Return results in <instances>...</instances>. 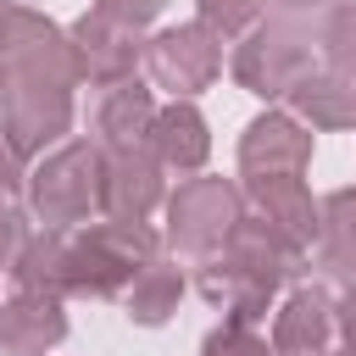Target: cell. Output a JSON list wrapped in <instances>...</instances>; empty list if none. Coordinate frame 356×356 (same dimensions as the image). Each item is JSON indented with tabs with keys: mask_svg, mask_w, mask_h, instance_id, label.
I'll use <instances>...</instances> for the list:
<instances>
[{
	"mask_svg": "<svg viewBox=\"0 0 356 356\" xmlns=\"http://www.w3.org/2000/svg\"><path fill=\"white\" fill-rule=\"evenodd\" d=\"M295 100L312 111V122H356V89H345V83H312V78H300L295 83Z\"/></svg>",
	"mask_w": 356,
	"mask_h": 356,
	"instance_id": "obj_15",
	"label": "cell"
},
{
	"mask_svg": "<svg viewBox=\"0 0 356 356\" xmlns=\"http://www.w3.org/2000/svg\"><path fill=\"white\" fill-rule=\"evenodd\" d=\"M328 256L339 267H356V195H334L328 200Z\"/></svg>",
	"mask_w": 356,
	"mask_h": 356,
	"instance_id": "obj_16",
	"label": "cell"
},
{
	"mask_svg": "<svg viewBox=\"0 0 356 356\" xmlns=\"http://www.w3.org/2000/svg\"><path fill=\"white\" fill-rule=\"evenodd\" d=\"M339 323H345V334H350V350H356V295L345 300V317H339Z\"/></svg>",
	"mask_w": 356,
	"mask_h": 356,
	"instance_id": "obj_21",
	"label": "cell"
},
{
	"mask_svg": "<svg viewBox=\"0 0 356 356\" xmlns=\"http://www.w3.org/2000/svg\"><path fill=\"white\" fill-rule=\"evenodd\" d=\"M323 339H328V306H323V295L300 289L278 317V350L284 356H317Z\"/></svg>",
	"mask_w": 356,
	"mask_h": 356,
	"instance_id": "obj_11",
	"label": "cell"
},
{
	"mask_svg": "<svg viewBox=\"0 0 356 356\" xmlns=\"http://www.w3.org/2000/svg\"><path fill=\"white\" fill-rule=\"evenodd\" d=\"M61 306L44 295V289H28V295H17L11 300V312H6V350L11 356H39L44 345H56L61 339Z\"/></svg>",
	"mask_w": 356,
	"mask_h": 356,
	"instance_id": "obj_9",
	"label": "cell"
},
{
	"mask_svg": "<svg viewBox=\"0 0 356 356\" xmlns=\"http://www.w3.org/2000/svg\"><path fill=\"white\" fill-rule=\"evenodd\" d=\"M295 6H328V0H295Z\"/></svg>",
	"mask_w": 356,
	"mask_h": 356,
	"instance_id": "obj_22",
	"label": "cell"
},
{
	"mask_svg": "<svg viewBox=\"0 0 356 356\" xmlns=\"http://www.w3.org/2000/svg\"><path fill=\"white\" fill-rule=\"evenodd\" d=\"M206 356H267V350L245 334V323H234V328H222V334L206 339Z\"/></svg>",
	"mask_w": 356,
	"mask_h": 356,
	"instance_id": "obj_19",
	"label": "cell"
},
{
	"mask_svg": "<svg viewBox=\"0 0 356 356\" xmlns=\"http://www.w3.org/2000/svg\"><path fill=\"white\" fill-rule=\"evenodd\" d=\"M111 17H122V22H145V17H156L167 0H100Z\"/></svg>",
	"mask_w": 356,
	"mask_h": 356,
	"instance_id": "obj_20",
	"label": "cell"
},
{
	"mask_svg": "<svg viewBox=\"0 0 356 356\" xmlns=\"http://www.w3.org/2000/svg\"><path fill=\"white\" fill-rule=\"evenodd\" d=\"M267 239L273 234H239L228 261H211V273H206V295L222 300L234 312V323H250L278 284V256H273Z\"/></svg>",
	"mask_w": 356,
	"mask_h": 356,
	"instance_id": "obj_2",
	"label": "cell"
},
{
	"mask_svg": "<svg viewBox=\"0 0 356 356\" xmlns=\"http://www.w3.org/2000/svg\"><path fill=\"white\" fill-rule=\"evenodd\" d=\"M95 195H106V178H100V161L89 150H61L56 161L39 167L33 206H39L44 222H78Z\"/></svg>",
	"mask_w": 356,
	"mask_h": 356,
	"instance_id": "obj_4",
	"label": "cell"
},
{
	"mask_svg": "<svg viewBox=\"0 0 356 356\" xmlns=\"http://www.w3.org/2000/svg\"><path fill=\"white\" fill-rule=\"evenodd\" d=\"M211 72H217V44H211L206 28H172L150 44V78L161 89L189 95V89L211 83Z\"/></svg>",
	"mask_w": 356,
	"mask_h": 356,
	"instance_id": "obj_5",
	"label": "cell"
},
{
	"mask_svg": "<svg viewBox=\"0 0 356 356\" xmlns=\"http://www.w3.org/2000/svg\"><path fill=\"white\" fill-rule=\"evenodd\" d=\"M156 150L167 167H200L206 161V122L189 106H167L156 117Z\"/></svg>",
	"mask_w": 356,
	"mask_h": 356,
	"instance_id": "obj_12",
	"label": "cell"
},
{
	"mask_svg": "<svg viewBox=\"0 0 356 356\" xmlns=\"http://www.w3.org/2000/svg\"><path fill=\"white\" fill-rule=\"evenodd\" d=\"M145 256H150V234H145L134 217H117V222L83 234V239H72L67 250H50V261H56L50 273H56L61 284H72V289L106 295V289H117L128 273H139Z\"/></svg>",
	"mask_w": 356,
	"mask_h": 356,
	"instance_id": "obj_1",
	"label": "cell"
},
{
	"mask_svg": "<svg viewBox=\"0 0 356 356\" xmlns=\"http://www.w3.org/2000/svg\"><path fill=\"white\" fill-rule=\"evenodd\" d=\"M239 78L256 89V95H284L306 78V50H295L289 39L278 33H256L245 50H239Z\"/></svg>",
	"mask_w": 356,
	"mask_h": 356,
	"instance_id": "obj_8",
	"label": "cell"
},
{
	"mask_svg": "<svg viewBox=\"0 0 356 356\" xmlns=\"http://www.w3.org/2000/svg\"><path fill=\"white\" fill-rule=\"evenodd\" d=\"M306 134L289 122V117H261L250 122L245 134V172L250 178H284V172H300L306 167Z\"/></svg>",
	"mask_w": 356,
	"mask_h": 356,
	"instance_id": "obj_6",
	"label": "cell"
},
{
	"mask_svg": "<svg viewBox=\"0 0 356 356\" xmlns=\"http://www.w3.org/2000/svg\"><path fill=\"white\" fill-rule=\"evenodd\" d=\"M323 44H328V61H334L339 72H350V67H356V6H345V11L328 22Z\"/></svg>",
	"mask_w": 356,
	"mask_h": 356,
	"instance_id": "obj_17",
	"label": "cell"
},
{
	"mask_svg": "<svg viewBox=\"0 0 356 356\" xmlns=\"http://www.w3.org/2000/svg\"><path fill=\"white\" fill-rule=\"evenodd\" d=\"M256 6H261V0H200L206 22H211V28H222V33H239V28L256 17Z\"/></svg>",
	"mask_w": 356,
	"mask_h": 356,
	"instance_id": "obj_18",
	"label": "cell"
},
{
	"mask_svg": "<svg viewBox=\"0 0 356 356\" xmlns=\"http://www.w3.org/2000/svg\"><path fill=\"white\" fill-rule=\"evenodd\" d=\"M145 128H156V122H150V95H145L139 83H117L111 100L100 106V134H111V145L128 150Z\"/></svg>",
	"mask_w": 356,
	"mask_h": 356,
	"instance_id": "obj_13",
	"label": "cell"
},
{
	"mask_svg": "<svg viewBox=\"0 0 356 356\" xmlns=\"http://www.w3.org/2000/svg\"><path fill=\"white\" fill-rule=\"evenodd\" d=\"M161 195V178H156V167L145 161V156H134V150H122L117 161H111V172H106V206L117 211V217H145L150 211V200Z\"/></svg>",
	"mask_w": 356,
	"mask_h": 356,
	"instance_id": "obj_10",
	"label": "cell"
},
{
	"mask_svg": "<svg viewBox=\"0 0 356 356\" xmlns=\"http://www.w3.org/2000/svg\"><path fill=\"white\" fill-rule=\"evenodd\" d=\"M172 300H178V267L145 261V267L134 273V295H128L134 317H139V323H161V317L172 312Z\"/></svg>",
	"mask_w": 356,
	"mask_h": 356,
	"instance_id": "obj_14",
	"label": "cell"
},
{
	"mask_svg": "<svg viewBox=\"0 0 356 356\" xmlns=\"http://www.w3.org/2000/svg\"><path fill=\"white\" fill-rule=\"evenodd\" d=\"M239 222V200L222 178H195L172 195V239L184 250H217Z\"/></svg>",
	"mask_w": 356,
	"mask_h": 356,
	"instance_id": "obj_3",
	"label": "cell"
},
{
	"mask_svg": "<svg viewBox=\"0 0 356 356\" xmlns=\"http://www.w3.org/2000/svg\"><path fill=\"white\" fill-rule=\"evenodd\" d=\"M72 44H78V61H83L89 78H122V72L134 67V56H139V44L128 39V22L111 17V11L83 17V22L72 28Z\"/></svg>",
	"mask_w": 356,
	"mask_h": 356,
	"instance_id": "obj_7",
	"label": "cell"
}]
</instances>
